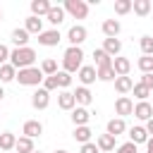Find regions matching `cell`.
Here are the masks:
<instances>
[{
    "label": "cell",
    "instance_id": "5bb4252c",
    "mask_svg": "<svg viewBox=\"0 0 153 153\" xmlns=\"http://www.w3.org/2000/svg\"><path fill=\"white\" fill-rule=\"evenodd\" d=\"M72 93H74V100H76L79 108H86V105L91 103V98H93L91 91H88L86 86H76V91H72Z\"/></svg>",
    "mask_w": 153,
    "mask_h": 153
},
{
    "label": "cell",
    "instance_id": "681fc988",
    "mask_svg": "<svg viewBox=\"0 0 153 153\" xmlns=\"http://www.w3.org/2000/svg\"><path fill=\"white\" fill-rule=\"evenodd\" d=\"M33 153H38V151H33Z\"/></svg>",
    "mask_w": 153,
    "mask_h": 153
},
{
    "label": "cell",
    "instance_id": "277c9868",
    "mask_svg": "<svg viewBox=\"0 0 153 153\" xmlns=\"http://www.w3.org/2000/svg\"><path fill=\"white\" fill-rule=\"evenodd\" d=\"M62 10H65V12H69L74 19H84V17L88 14V5H86L84 0H67Z\"/></svg>",
    "mask_w": 153,
    "mask_h": 153
},
{
    "label": "cell",
    "instance_id": "4316f807",
    "mask_svg": "<svg viewBox=\"0 0 153 153\" xmlns=\"http://www.w3.org/2000/svg\"><path fill=\"white\" fill-rule=\"evenodd\" d=\"M24 29L29 31V33H43V19H38V17H29L26 19V24H24Z\"/></svg>",
    "mask_w": 153,
    "mask_h": 153
},
{
    "label": "cell",
    "instance_id": "f35d334b",
    "mask_svg": "<svg viewBox=\"0 0 153 153\" xmlns=\"http://www.w3.org/2000/svg\"><path fill=\"white\" fill-rule=\"evenodd\" d=\"M43 88H45L48 93L55 91V88H57V76H55V74H53V76H45V79H43Z\"/></svg>",
    "mask_w": 153,
    "mask_h": 153
},
{
    "label": "cell",
    "instance_id": "f546056e",
    "mask_svg": "<svg viewBox=\"0 0 153 153\" xmlns=\"http://www.w3.org/2000/svg\"><path fill=\"white\" fill-rule=\"evenodd\" d=\"M93 60H96V67H103V65H112V57L103 50V48H96L93 50Z\"/></svg>",
    "mask_w": 153,
    "mask_h": 153
},
{
    "label": "cell",
    "instance_id": "5b68a950",
    "mask_svg": "<svg viewBox=\"0 0 153 153\" xmlns=\"http://www.w3.org/2000/svg\"><path fill=\"white\" fill-rule=\"evenodd\" d=\"M115 112L120 115V120H124V115H131L134 112V100L129 96H120L115 100Z\"/></svg>",
    "mask_w": 153,
    "mask_h": 153
},
{
    "label": "cell",
    "instance_id": "603a6c76",
    "mask_svg": "<svg viewBox=\"0 0 153 153\" xmlns=\"http://www.w3.org/2000/svg\"><path fill=\"white\" fill-rule=\"evenodd\" d=\"M103 33H105V38H117V33H120V22H117V19H105V22H103Z\"/></svg>",
    "mask_w": 153,
    "mask_h": 153
},
{
    "label": "cell",
    "instance_id": "3957f363",
    "mask_svg": "<svg viewBox=\"0 0 153 153\" xmlns=\"http://www.w3.org/2000/svg\"><path fill=\"white\" fill-rule=\"evenodd\" d=\"M22 86H38V84H43V72H41V67H26V69H19L17 72V76H14Z\"/></svg>",
    "mask_w": 153,
    "mask_h": 153
},
{
    "label": "cell",
    "instance_id": "60d3db41",
    "mask_svg": "<svg viewBox=\"0 0 153 153\" xmlns=\"http://www.w3.org/2000/svg\"><path fill=\"white\" fill-rule=\"evenodd\" d=\"M7 60H10V48L0 43V67H2V65H7Z\"/></svg>",
    "mask_w": 153,
    "mask_h": 153
},
{
    "label": "cell",
    "instance_id": "30bf717a",
    "mask_svg": "<svg viewBox=\"0 0 153 153\" xmlns=\"http://www.w3.org/2000/svg\"><path fill=\"white\" fill-rule=\"evenodd\" d=\"M134 115H136L139 120H143V122H148V120L153 117V105H151L148 100H139V103L134 105Z\"/></svg>",
    "mask_w": 153,
    "mask_h": 153
},
{
    "label": "cell",
    "instance_id": "ffe728a7",
    "mask_svg": "<svg viewBox=\"0 0 153 153\" xmlns=\"http://www.w3.org/2000/svg\"><path fill=\"white\" fill-rule=\"evenodd\" d=\"M129 141L136 143V146H139V143H146V141H148V131H146L143 127H131V129H129Z\"/></svg>",
    "mask_w": 153,
    "mask_h": 153
},
{
    "label": "cell",
    "instance_id": "7c38bea8",
    "mask_svg": "<svg viewBox=\"0 0 153 153\" xmlns=\"http://www.w3.org/2000/svg\"><path fill=\"white\" fill-rule=\"evenodd\" d=\"M112 69H115V74L117 76H129V69H131V62L127 60V57H112Z\"/></svg>",
    "mask_w": 153,
    "mask_h": 153
},
{
    "label": "cell",
    "instance_id": "7bdbcfd3",
    "mask_svg": "<svg viewBox=\"0 0 153 153\" xmlns=\"http://www.w3.org/2000/svg\"><path fill=\"white\" fill-rule=\"evenodd\" d=\"M81 153H100V151H98V146H96V143H91V141H88V143H84V146H81Z\"/></svg>",
    "mask_w": 153,
    "mask_h": 153
},
{
    "label": "cell",
    "instance_id": "cb8c5ba5",
    "mask_svg": "<svg viewBox=\"0 0 153 153\" xmlns=\"http://www.w3.org/2000/svg\"><path fill=\"white\" fill-rule=\"evenodd\" d=\"M14 143H17V136H14L12 131H2V134H0V148H2V151L12 153V151H14Z\"/></svg>",
    "mask_w": 153,
    "mask_h": 153
},
{
    "label": "cell",
    "instance_id": "484cf974",
    "mask_svg": "<svg viewBox=\"0 0 153 153\" xmlns=\"http://www.w3.org/2000/svg\"><path fill=\"white\" fill-rule=\"evenodd\" d=\"M96 146H98V151H115V136L100 134V136L96 139Z\"/></svg>",
    "mask_w": 153,
    "mask_h": 153
},
{
    "label": "cell",
    "instance_id": "8d00e7d4",
    "mask_svg": "<svg viewBox=\"0 0 153 153\" xmlns=\"http://www.w3.org/2000/svg\"><path fill=\"white\" fill-rule=\"evenodd\" d=\"M55 76H57V88L67 91V86L72 84V74H67V72H57Z\"/></svg>",
    "mask_w": 153,
    "mask_h": 153
},
{
    "label": "cell",
    "instance_id": "7dc6e473",
    "mask_svg": "<svg viewBox=\"0 0 153 153\" xmlns=\"http://www.w3.org/2000/svg\"><path fill=\"white\" fill-rule=\"evenodd\" d=\"M55 153H67V151H55Z\"/></svg>",
    "mask_w": 153,
    "mask_h": 153
},
{
    "label": "cell",
    "instance_id": "74e56055",
    "mask_svg": "<svg viewBox=\"0 0 153 153\" xmlns=\"http://www.w3.org/2000/svg\"><path fill=\"white\" fill-rule=\"evenodd\" d=\"M131 91H134V96H136L139 100H146V98L151 96V91H148L143 84H134V88H131Z\"/></svg>",
    "mask_w": 153,
    "mask_h": 153
},
{
    "label": "cell",
    "instance_id": "d6a6232c",
    "mask_svg": "<svg viewBox=\"0 0 153 153\" xmlns=\"http://www.w3.org/2000/svg\"><path fill=\"white\" fill-rule=\"evenodd\" d=\"M14 76H17V69H14V67H12L10 62L0 67V81H2V84H7V81H12Z\"/></svg>",
    "mask_w": 153,
    "mask_h": 153
},
{
    "label": "cell",
    "instance_id": "ba28073f",
    "mask_svg": "<svg viewBox=\"0 0 153 153\" xmlns=\"http://www.w3.org/2000/svg\"><path fill=\"white\" fill-rule=\"evenodd\" d=\"M60 31L57 29H50V31H43V33H38V43L41 45H48V48H53V45H57L60 43Z\"/></svg>",
    "mask_w": 153,
    "mask_h": 153
},
{
    "label": "cell",
    "instance_id": "d6986e66",
    "mask_svg": "<svg viewBox=\"0 0 153 153\" xmlns=\"http://www.w3.org/2000/svg\"><path fill=\"white\" fill-rule=\"evenodd\" d=\"M103 50H105L110 57H117V55H120V50H122L120 38H105V41H103Z\"/></svg>",
    "mask_w": 153,
    "mask_h": 153
},
{
    "label": "cell",
    "instance_id": "9a60e30c",
    "mask_svg": "<svg viewBox=\"0 0 153 153\" xmlns=\"http://www.w3.org/2000/svg\"><path fill=\"white\" fill-rule=\"evenodd\" d=\"M127 131V124H124V120H120V117H112L110 122H108V131L105 134H110V136H120V134H124Z\"/></svg>",
    "mask_w": 153,
    "mask_h": 153
},
{
    "label": "cell",
    "instance_id": "836d02e7",
    "mask_svg": "<svg viewBox=\"0 0 153 153\" xmlns=\"http://www.w3.org/2000/svg\"><path fill=\"white\" fill-rule=\"evenodd\" d=\"M136 65H139V69L143 74H153V55H141Z\"/></svg>",
    "mask_w": 153,
    "mask_h": 153
},
{
    "label": "cell",
    "instance_id": "c3c4849f",
    "mask_svg": "<svg viewBox=\"0 0 153 153\" xmlns=\"http://www.w3.org/2000/svg\"><path fill=\"white\" fill-rule=\"evenodd\" d=\"M0 19H2V14H0Z\"/></svg>",
    "mask_w": 153,
    "mask_h": 153
},
{
    "label": "cell",
    "instance_id": "d4e9b609",
    "mask_svg": "<svg viewBox=\"0 0 153 153\" xmlns=\"http://www.w3.org/2000/svg\"><path fill=\"white\" fill-rule=\"evenodd\" d=\"M45 17H48V22H50L53 26H60V24L65 22V10H62L60 5H57V7H50V12H48Z\"/></svg>",
    "mask_w": 153,
    "mask_h": 153
},
{
    "label": "cell",
    "instance_id": "f1b7e54d",
    "mask_svg": "<svg viewBox=\"0 0 153 153\" xmlns=\"http://www.w3.org/2000/svg\"><path fill=\"white\" fill-rule=\"evenodd\" d=\"M96 76H98L100 81H112L117 74H115L112 65H103V67H96Z\"/></svg>",
    "mask_w": 153,
    "mask_h": 153
},
{
    "label": "cell",
    "instance_id": "44dd1931",
    "mask_svg": "<svg viewBox=\"0 0 153 153\" xmlns=\"http://www.w3.org/2000/svg\"><path fill=\"white\" fill-rule=\"evenodd\" d=\"M36 148H33V139H29V136H19L17 139V143H14V153H33Z\"/></svg>",
    "mask_w": 153,
    "mask_h": 153
},
{
    "label": "cell",
    "instance_id": "4dcf8cb0",
    "mask_svg": "<svg viewBox=\"0 0 153 153\" xmlns=\"http://www.w3.org/2000/svg\"><path fill=\"white\" fill-rule=\"evenodd\" d=\"M41 72H43V76H53V74H57V62H55L53 57H45V60L41 62Z\"/></svg>",
    "mask_w": 153,
    "mask_h": 153
},
{
    "label": "cell",
    "instance_id": "8fae6325",
    "mask_svg": "<svg viewBox=\"0 0 153 153\" xmlns=\"http://www.w3.org/2000/svg\"><path fill=\"white\" fill-rule=\"evenodd\" d=\"M41 131H43V124H41L38 120H26V122H24V127H22V134H24V136H29V139L41 136Z\"/></svg>",
    "mask_w": 153,
    "mask_h": 153
},
{
    "label": "cell",
    "instance_id": "f907efd6",
    "mask_svg": "<svg viewBox=\"0 0 153 153\" xmlns=\"http://www.w3.org/2000/svg\"><path fill=\"white\" fill-rule=\"evenodd\" d=\"M12 153H14V151H12Z\"/></svg>",
    "mask_w": 153,
    "mask_h": 153
},
{
    "label": "cell",
    "instance_id": "52a82bcc",
    "mask_svg": "<svg viewBox=\"0 0 153 153\" xmlns=\"http://www.w3.org/2000/svg\"><path fill=\"white\" fill-rule=\"evenodd\" d=\"M48 103H50V93H48L45 88L33 91V96H31V105H33L36 110H45V108H48Z\"/></svg>",
    "mask_w": 153,
    "mask_h": 153
},
{
    "label": "cell",
    "instance_id": "1f68e13d",
    "mask_svg": "<svg viewBox=\"0 0 153 153\" xmlns=\"http://www.w3.org/2000/svg\"><path fill=\"white\" fill-rule=\"evenodd\" d=\"M91 134H93V131H91L88 127H76V129H74V141H79V143L84 146V143L91 141Z\"/></svg>",
    "mask_w": 153,
    "mask_h": 153
},
{
    "label": "cell",
    "instance_id": "bcb514c9",
    "mask_svg": "<svg viewBox=\"0 0 153 153\" xmlns=\"http://www.w3.org/2000/svg\"><path fill=\"white\" fill-rule=\"evenodd\" d=\"M2 96H5V88H2V86H0V100H2Z\"/></svg>",
    "mask_w": 153,
    "mask_h": 153
},
{
    "label": "cell",
    "instance_id": "d590c367",
    "mask_svg": "<svg viewBox=\"0 0 153 153\" xmlns=\"http://www.w3.org/2000/svg\"><path fill=\"white\" fill-rule=\"evenodd\" d=\"M139 45H141V53L143 55H153V36H141Z\"/></svg>",
    "mask_w": 153,
    "mask_h": 153
},
{
    "label": "cell",
    "instance_id": "e575fe53",
    "mask_svg": "<svg viewBox=\"0 0 153 153\" xmlns=\"http://www.w3.org/2000/svg\"><path fill=\"white\" fill-rule=\"evenodd\" d=\"M115 14H127L131 12V0H115Z\"/></svg>",
    "mask_w": 153,
    "mask_h": 153
},
{
    "label": "cell",
    "instance_id": "8992f818",
    "mask_svg": "<svg viewBox=\"0 0 153 153\" xmlns=\"http://www.w3.org/2000/svg\"><path fill=\"white\" fill-rule=\"evenodd\" d=\"M67 41L72 43V45H81L84 41H86V29L81 26V24H74V26H69V31H67Z\"/></svg>",
    "mask_w": 153,
    "mask_h": 153
},
{
    "label": "cell",
    "instance_id": "ac0fdd59",
    "mask_svg": "<svg viewBox=\"0 0 153 153\" xmlns=\"http://www.w3.org/2000/svg\"><path fill=\"white\" fill-rule=\"evenodd\" d=\"M131 10H134V14L146 17V14H151L153 5H151V0H131Z\"/></svg>",
    "mask_w": 153,
    "mask_h": 153
},
{
    "label": "cell",
    "instance_id": "e0dca14e",
    "mask_svg": "<svg viewBox=\"0 0 153 153\" xmlns=\"http://www.w3.org/2000/svg\"><path fill=\"white\" fill-rule=\"evenodd\" d=\"M88 117H91V112H88L86 108H74V110H72V122H74V127H86Z\"/></svg>",
    "mask_w": 153,
    "mask_h": 153
},
{
    "label": "cell",
    "instance_id": "6da1fadb",
    "mask_svg": "<svg viewBox=\"0 0 153 153\" xmlns=\"http://www.w3.org/2000/svg\"><path fill=\"white\" fill-rule=\"evenodd\" d=\"M36 50L33 48H14V50H10V65L14 67V69H26V67H33V62H36Z\"/></svg>",
    "mask_w": 153,
    "mask_h": 153
},
{
    "label": "cell",
    "instance_id": "ab89813d",
    "mask_svg": "<svg viewBox=\"0 0 153 153\" xmlns=\"http://www.w3.org/2000/svg\"><path fill=\"white\" fill-rule=\"evenodd\" d=\"M117 153H136V143H131V141H127V143H122V146H117Z\"/></svg>",
    "mask_w": 153,
    "mask_h": 153
},
{
    "label": "cell",
    "instance_id": "b9f144b4",
    "mask_svg": "<svg viewBox=\"0 0 153 153\" xmlns=\"http://www.w3.org/2000/svg\"><path fill=\"white\" fill-rule=\"evenodd\" d=\"M139 84H143V86H146V88H148V91H153V74H143V76H141V81H139Z\"/></svg>",
    "mask_w": 153,
    "mask_h": 153
},
{
    "label": "cell",
    "instance_id": "ee69618b",
    "mask_svg": "<svg viewBox=\"0 0 153 153\" xmlns=\"http://www.w3.org/2000/svg\"><path fill=\"white\" fill-rule=\"evenodd\" d=\"M143 129H146V131H148V136H151V134H153V117H151V120H148V122H146V127H143Z\"/></svg>",
    "mask_w": 153,
    "mask_h": 153
},
{
    "label": "cell",
    "instance_id": "f6af8a7d",
    "mask_svg": "<svg viewBox=\"0 0 153 153\" xmlns=\"http://www.w3.org/2000/svg\"><path fill=\"white\" fill-rule=\"evenodd\" d=\"M146 153H153V136H148L146 141Z\"/></svg>",
    "mask_w": 153,
    "mask_h": 153
},
{
    "label": "cell",
    "instance_id": "7a4b0ae2",
    "mask_svg": "<svg viewBox=\"0 0 153 153\" xmlns=\"http://www.w3.org/2000/svg\"><path fill=\"white\" fill-rule=\"evenodd\" d=\"M81 67H84V50L76 45H69L62 55V72L72 74V72H79Z\"/></svg>",
    "mask_w": 153,
    "mask_h": 153
},
{
    "label": "cell",
    "instance_id": "4fadbf2b",
    "mask_svg": "<svg viewBox=\"0 0 153 153\" xmlns=\"http://www.w3.org/2000/svg\"><path fill=\"white\" fill-rule=\"evenodd\" d=\"M98 76H96V67H91V65H84L81 69H79V81L88 88V84H93Z\"/></svg>",
    "mask_w": 153,
    "mask_h": 153
},
{
    "label": "cell",
    "instance_id": "83f0119b",
    "mask_svg": "<svg viewBox=\"0 0 153 153\" xmlns=\"http://www.w3.org/2000/svg\"><path fill=\"white\" fill-rule=\"evenodd\" d=\"M12 43H17V48H26V43H29V31H26V29H14V31H12Z\"/></svg>",
    "mask_w": 153,
    "mask_h": 153
},
{
    "label": "cell",
    "instance_id": "9c48e42d",
    "mask_svg": "<svg viewBox=\"0 0 153 153\" xmlns=\"http://www.w3.org/2000/svg\"><path fill=\"white\" fill-rule=\"evenodd\" d=\"M57 108H60V110H74V108H76L74 93H72V91H60V93H57Z\"/></svg>",
    "mask_w": 153,
    "mask_h": 153
},
{
    "label": "cell",
    "instance_id": "2e32d148",
    "mask_svg": "<svg viewBox=\"0 0 153 153\" xmlns=\"http://www.w3.org/2000/svg\"><path fill=\"white\" fill-rule=\"evenodd\" d=\"M131 88H134V79H131V76H115V91H117V93L124 96V93H129Z\"/></svg>",
    "mask_w": 153,
    "mask_h": 153
},
{
    "label": "cell",
    "instance_id": "7402d4cb",
    "mask_svg": "<svg viewBox=\"0 0 153 153\" xmlns=\"http://www.w3.org/2000/svg\"><path fill=\"white\" fill-rule=\"evenodd\" d=\"M50 7H53V5H50L48 0H33V2H31V14L41 19V14H48Z\"/></svg>",
    "mask_w": 153,
    "mask_h": 153
}]
</instances>
